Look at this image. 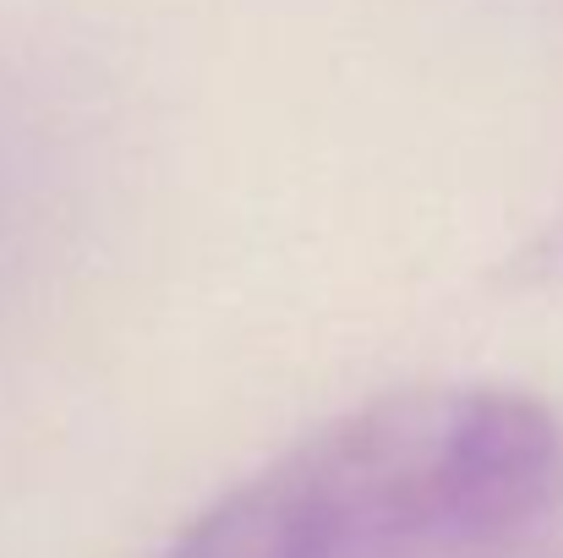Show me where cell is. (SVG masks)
Listing matches in <instances>:
<instances>
[{"mask_svg": "<svg viewBox=\"0 0 563 558\" xmlns=\"http://www.w3.org/2000/svg\"><path fill=\"white\" fill-rule=\"evenodd\" d=\"M563 504L559 416L504 383L373 394L197 510L165 558H460Z\"/></svg>", "mask_w": 563, "mask_h": 558, "instance_id": "6da1fadb", "label": "cell"}]
</instances>
